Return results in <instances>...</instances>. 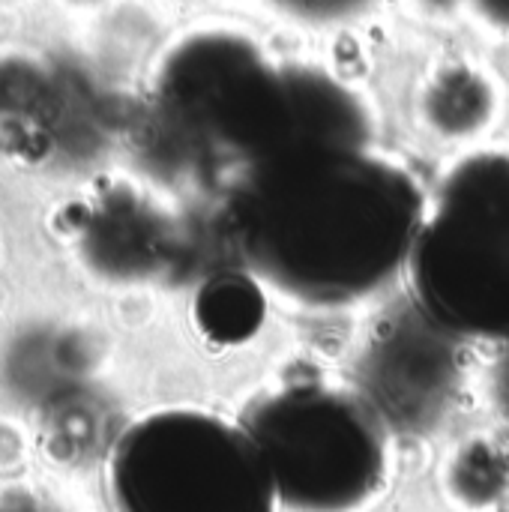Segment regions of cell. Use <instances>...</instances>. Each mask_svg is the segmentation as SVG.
<instances>
[{"instance_id": "obj_2", "label": "cell", "mask_w": 509, "mask_h": 512, "mask_svg": "<svg viewBox=\"0 0 509 512\" xmlns=\"http://www.w3.org/2000/svg\"><path fill=\"white\" fill-rule=\"evenodd\" d=\"M168 117L201 147L255 165L303 147H366L372 117L363 96L333 72L276 60L240 27L186 36L162 69Z\"/></svg>"}, {"instance_id": "obj_6", "label": "cell", "mask_w": 509, "mask_h": 512, "mask_svg": "<svg viewBox=\"0 0 509 512\" xmlns=\"http://www.w3.org/2000/svg\"><path fill=\"white\" fill-rule=\"evenodd\" d=\"M282 15L306 27H339L369 15L381 0H270Z\"/></svg>"}, {"instance_id": "obj_1", "label": "cell", "mask_w": 509, "mask_h": 512, "mask_svg": "<svg viewBox=\"0 0 509 512\" xmlns=\"http://www.w3.org/2000/svg\"><path fill=\"white\" fill-rule=\"evenodd\" d=\"M246 174L240 246L255 276L279 294L348 306L408 267L426 198L399 162L372 147L303 144Z\"/></svg>"}, {"instance_id": "obj_4", "label": "cell", "mask_w": 509, "mask_h": 512, "mask_svg": "<svg viewBox=\"0 0 509 512\" xmlns=\"http://www.w3.org/2000/svg\"><path fill=\"white\" fill-rule=\"evenodd\" d=\"M243 426L288 510L360 512L384 489L387 426L351 390L294 384L261 399Z\"/></svg>"}, {"instance_id": "obj_5", "label": "cell", "mask_w": 509, "mask_h": 512, "mask_svg": "<svg viewBox=\"0 0 509 512\" xmlns=\"http://www.w3.org/2000/svg\"><path fill=\"white\" fill-rule=\"evenodd\" d=\"M117 512H273L276 492L246 426L174 408L132 423L111 450Z\"/></svg>"}, {"instance_id": "obj_3", "label": "cell", "mask_w": 509, "mask_h": 512, "mask_svg": "<svg viewBox=\"0 0 509 512\" xmlns=\"http://www.w3.org/2000/svg\"><path fill=\"white\" fill-rule=\"evenodd\" d=\"M420 312L462 339L509 342V153L450 168L408 258Z\"/></svg>"}]
</instances>
